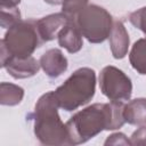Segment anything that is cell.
Wrapping results in <instances>:
<instances>
[{"label":"cell","instance_id":"cell-17","mask_svg":"<svg viewBox=\"0 0 146 146\" xmlns=\"http://www.w3.org/2000/svg\"><path fill=\"white\" fill-rule=\"evenodd\" d=\"M129 21L136 29L146 34V6L132 11L129 15Z\"/></svg>","mask_w":146,"mask_h":146},{"label":"cell","instance_id":"cell-2","mask_svg":"<svg viewBox=\"0 0 146 146\" xmlns=\"http://www.w3.org/2000/svg\"><path fill=\"white\" fill-rule=\"evenodd\" d=\"M54 91L43 94L35 103L33 112L34 135L40 144L47 146L70 145L66 123L60 120Z\"/></svg>","mask_w":146,"mask_h":146},{"label":"cell","instance_id":"cell-10","mask_svg":"<svg viewBox=\"0 0 146 146\" xmlns=\"http://www.w3.org/2000/svg\"><path fill=\"white\" fill-rule=\"evenodd\" d=\"M40 67V63L33 56H30L27 58H10L2 68H6L14 79H27L35 75Z\"/></svg>","mask_w":146,"mask_h":146},{"label":"cell","instance_id":"cell-14","mask_svg":"<svg viewBox=\"0 0 146 146\" xmlns=\"http://www.w3.org/2000/svg\"><path fill=\"white\" fill-rule=\"evenodd\" d=\"M24 97V89L9 82L0 83V104L3 106H16Z\"/></svg>","mask_w":146,"mask_h":146},{"label":"cell","instance_id":"cell-18","mask_svg":"<svg viewBox=\"0 0 146 146\" xmlns=\"http://www.w3.org/2000/svg\"><path fill=\"white\" fill-rule=\"evenodd\" d=\"M104 145H131L130 139L122 132H115L107 137Z\"/></svg>","mask_w":146,"mask_h":146},{"label":"cell","instance_id":"cell-8","mask_svg":"<svg viewBox=\"0 0 146 146\" xmlns=\"http://www.w3.org/2000/svg\"><path fill=\"white\" fill-rule=\"evenodd\" d=\"M64 13H56L44 16L36 21V29L42 42H48L57 38L59 31L68 23Z\"/></svg>","mask_w":146,"mask_h":146},{"label":"cell","instance_id":"cell-12","mask_svg":"<svg viewBox=\"0 0 146 146\" xmlns=\"http://www.w3.org/2000/svg\"><path fill=\"white\" fill-rule=\"evenodd\" d=\"M123 116L132 125H146V98H135L124 105Z\"/></svg>","mask_w":146,"mask_h":146},{"label":"cell","instance_id":"cell-1","mask_svg":"<svg viewBox=\"0 0 146 146\" xmlns=\"http://www.w3.org/2000/svg\"><path fill=\"white\" fill-rule=\"evenodd\" d=\"M123 102L95 103L76 112L66 122L70 145H80L103 130H115L125 123Z\"/></svg>","mask_w":146,"mask_h":146},{"label":"cell","instance_id":"cell-20","mask_svg":"<svg viewBox=\"0 0 146 146\" xmlns=\"http://www.w3.org/2000/svg\"><path fill=\"white\" fill-rule=\"evenodd\" d=\"M22 0H0V6H9V7H17Z\"/></svg>","mask_w":146,"mask_h":146},{"label":"cell","instance_id":"cell-4","mask_svg":"<svg viewBox=\"0 0 146 146\" xmlns=\"http://www.w3.org/2000/svg\"><path fill=\"white\" fill-rule=\"evenodd\" d=\"M96 91V73L90 67L75 70L55 91L59 108L72 112L88 104Z\"/></svg>","mask_w":146,"mask_h":146},{"label":"cell","instance_id":"cell-9","mask_svg":"<svg viewBox=\"0 0 146 146\" xmlns=\"http://www.w3.org/2000/svg\"><path fill=\"white\" fill-rule=\"evenodd\" d=\"M108 41H110V47H111L113 57L115 59L124 58L125 55L128 54L130 39H129L128 31L121 21L116 19L113 22Z\"/></svg>","mask_w":146,"mask_h":146},{"label":"cell","instance_id":"cell-19","mask_svg":"<svg viewBox=\"0 0 146 146\" xmlns=\"http://www.w3.org/2000/svg\"><path fill=\"white\" fill-rule=\"evenodd\" d=\"M131 145H146V125H140L130 137Z\"/></svg>","mask_w":146,"mask_h":146},{"label":"cell","instance_id":"cell-11","mask_svg":"<svg viewBox=\"0 0 146 146\" xmlns=\"http://www.w3.org/2000/svg\"><path fill=\"white\" fill-rule=\"evenodd\" d=\"M82 33L79 30L75 22L68 21V23L59 31L57 35L58 44L66 49L70 54H75L80 51L83 47Z\"/></svg>","mask_w":146,"mask_h":146},{"label":"cell","instance_id":"cell-21","mask_svg":"<svg viewBox=\"0 0 146 146\" xmlns=\"http://www.w3.org/2000/svg\"><path fill=\"white\" fill-rule=\"evenodd\" d=\"M43 1L49 5H62L64 2V0H43Z\"/></svg>","mask_w":146,"mask_h":146},{"label":"cell","instance_id":"cell-15","mask_svg":"<svg viewBox=\"0 0 146 146\" xmlns=\"http://www.w3.org/2000/svg\"><path fill=\"white\" fill-rule=\"evenodd\" d=\"M22 21L21 11L18 7L0 6V25L3 29H9L16 23Z\"/></svg>","mask_w":146,"mask_h":146},{"label":"cell","instance_id":"cell-3","mask_svg":"<svg viewBox=\"0 0 146 146\" xmlns=\"http://www.w3.org/2000/svg\"><path fill=\"white\" fill-rule=\"evenodd\" d=\"M42 43L36 29V21L32 18L19 21L7 30L0 41L1 67L10 58H27L32 56Z\"/></svg>","mask_w":146,"mask_h":146},{"label":"cell","instance_id":"cell-7","mask_svg":"<svg viewBox=\"0 0 146 146\" xmlns=\"http://www.w3.org/2000/svg\"><path fill=\"white\" fill-rule=\"evenodd\" d=\"M39 63L46 75L50 79L60 76L68 66L67 58L58 48H51L43 52L39 59Z\"/></svg>","mask_w":146,"mask_h":146},{"label":"cell","instance_id":"cell-5","mask_svg":"<svg viewBox=\"0 0 146 146\" xmlns=\"http://www.w3.org/2000/svg\"><path fill=\"white\" fill-rule=\"evenodd\" d=\"M113 22L112 15L104 7L94 3L83 8L75 18V24L90 43L104 42L110 36Z\"/></svg>","mask_w":146,"mask_h":146},{"label":"cell","instance_id":"cell-16","mask_svg":"<svg viewBox=\"0 0 146 146\" xmlns=\"http://www.w3.org/2000/svg\"><path fill=\"white\" fill-rule=\"evenodd\" d=\"M88 2L89 0H64L62 3V13H64L70 21L75 22L78 14L89 5Z\"/></svg>","mask_w":146,"mask_h":146},{"label":"cell","instance_id":"cell-6","mask_svg":"<svg viewBox=\"0 0 146 146\" xmlns=\"http://www.w3.org/2000/svg\"><path fill=\"white\" fill-rule=\"evenodd\" d=\"M99 88L110 100H129L132 94V82L130 78L120 68L108 65L99 73Z\"/></svg>","mask_w":146,"mask_h":146},{"label":"cell","instance_id":"cell-13","mask_svg":"<svg viewBox=\"0 0 146 146\" xmlns=\"http://www.w3.org/2000/svg\"><path fill=\"white\" fill-rule=\"evenodd\" d=\"M129 62L135 71L146 75V38L138 39L131 47Z\"/></svg>","mask_w":146,"mask_h":146}]
</instances>
